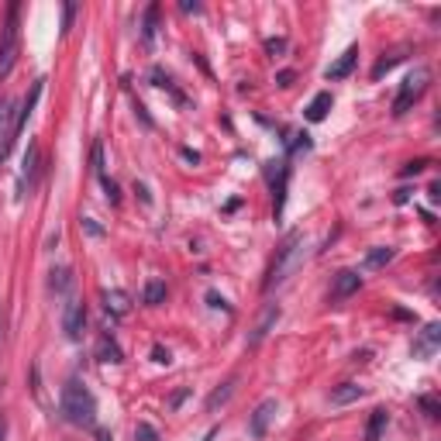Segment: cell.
Segmentation results:
<instances>
[{
  "instance_id": "3",
  "label": "cell",
  "mask_w": 441,
  "mask_h": 441,
  "mask_svg": "<svg viewBox=\"0 0 441 441\" xmlns=\"http://www.w3.org/2000/svg\"><path fill=\"white\" fill-rule=\"evenodd\" d=\"M21 48V4H7V14L0 24V80L11 76Z\"/></svg>"
},
{
  "instance_id": "27",
  "label": "cell",
  "mask_w": 441,
  "mask_h": 441,
  "mask_svg": "<svg viewBox=\"0 0 441 441\" xmlns=\"http://www.w3.org/2000/svg\"><path fill=\"white\" fill-rule=\"evenodd\" d=\"M134 441H159V431H155L152 424H145V420H142V424L134 427Z\"/></svg>"
},
{
  "instance_id": "13",
  "label": "cell",
  "mask_w": 441,
  "mask_h": 441,
  "mask_svg": "<svg viewBox=\"0 0 441 441\" xmlns=\"http://www.w3.org/2000/svg\"><path fill=\"white\" fill-rule=\"evenodd\" d=\"M331 104H334V97H331L328 90H321V93H317V97H314V100H310V104H307V110H304V117L317 124V121H324V117H328Z\"/></svg>"
},
{
  "instance_id": "2",
  "label": "cell",
  "mask_w": 441,
  "mask_h": 441,
  "mask_svg": "<svg viewBox=\"0 0 441 441\" xmlns=\"http://www.w3.org/2000/svg\"><path fill=\"white\" fill-rule=\"evenodd\" d=\"M59 410H63V418H66L69 424H76V427H90V424L97 420V400H93V393H90L80 379H69L66 386H63Z\"/></svg>"
},
{
  "instance_id": "10",
  "label": "cell",
  "mask_w": 441,
  "mask_h": 441,
  "mask_svg": "<svg viewBox=\"0 0 441 441\" xmlns=\"http://www.w3.org/2000/svg\"><path fill=\"white\" fill-rule=\"evenodd\" d=\"M362 287V276L352 272V269H341L338 276H334V287H331V304H341V300H349L352 293H358Z\"/></svg>"
},
{
  "instance_id": "40",
  "label": "cell",
  "mask_w": 441,
  "mask_h": 441,
  "mask_svg": "<svg viewBox=\"0 0 441 441\" xmlns=\"http://www.w3.org/2000/svg\"><path fill=\"white\" fill-rule=\"evenodd\" d=\"M97 441H114V438H110L107 427H100V431H97Z\"/></svg>"
},
{
  "instance_id": "11",
  "label": "cell",
  "mask_w": 441,
  "mask_h": 441,
  "mask_svg": "<svg viewBox=\"0 0 441 441\" xmlns=\"http://www.w3.org/2000/svg\"><path fill=\"white\" fill-rule=\"evenodd\" d=\"M355 63H358V48H355V45H349V48L338 55V63H331V66L324 69V80H328V83L345 80V76H349V73L355 69Z\"/></svg>"
},
{
  "instance_id": "19",
  "label": "cell",
  "mask_w": 441,
  "mask_h": 441,
  "mask_svg": "<svg viewBox=\"0 0 441 441\" xmlns=\"http://www.w3.org/2000/svg\"><path fill=\"white\" fill-rule=\"evenodd\" d=\"M142 300H145L149 307H159V304L166 300V283H162V280H149L145 289H142Z\"/></svg>"
},
{
  "instance_id": "15",
  "label": "cell",
  "mask_w": 441,
  "mask_h": 441,
  "mask_svg": "<svg viewBox=\"0 0 441 441\" xmlns=\"http://www.w3.org/2000/svg\"><path fill=\"white\" fill-rule=\"evenodd\" d=\"M366 397V390L358 386V383H341L338 390H331V403L334 407H345V403H355V400Z\"/></svg>"
},
{
  "instance_id": "28",
  "label": "cell",
  "mask_w": 441,
  "mask_h": 441,
  "mask_svg": "<svg viewBox=\"0 0 441 441\" xmlns=\"http://www.w3.org/2000/svg\"><path fill=\"white\" fill-rule=\"evenodd\" d=\"M100 183H104V193H107L110 203H121V190H117V183L110 176H100Z\"/></svg>"
},
{
  "instance_id": "35",
  "label": "cell",
  "mask_w": 441,
  "mask_h": 441,
  "mask_svg": "<svg viewBox=\"0 0 441 441\" xmlns=\"http://www.w3.org/2000/svg\"><path fill=\"white\" fill-rule=\"evenodd\" d=\"M207 300H211V307H220V310H228V300H224V297H218L214 289L207 293Z\"/></svg>"
},
{
  "instance_id": "5",
  "label": "cell",
  "mask_w": 441,
  "mask_h": 441,
  "mask_svg": "<svg viewBox=\"0 0 441 441\" xmlns=\"http://www.w3.org/2000/svg\"><path fill=\"white\" fill-rule=\"evenodd\" d=\"M38 173H42V159H38V145L31 142L28 152H24V162H21V176H18V200L31 197L35 186H38Z\"/></svg>"
},
{
  "instance_id": "7",
  "label": "cell",
  "mask_w": 441,
  "mask_h": 441,
  "mask_svg": "<svg viewBox=\"0 0 441 441\" xmlns=\"http://www.w3.org/2000/svg\"><path fill=\"white\" fill-rule=\"evenodd\" d=\"M83 328H87V304L73 297L66 304V314H63V331H66L69 341H80V338H83Z\"/></svg>"
},
{
  "instance_id": "1",
  "label": "cell",
  "mask_w": 441,
  "mask_h": 441,
  "mask_svg": "<svg viewBox=\"0 0 441 441\" xmlns=\"http://www.w3.org/2000/svg\"><path fill=\"white\" fill-rule=\"evenodd\" d=\"M304 255H307V238H304V231H289L287 238H283V245L276 248V259L269 265V272H265V283H262L265 293L283 287L289 276L304 265Z\"/></svg>"
},
{
  "instance_id": "21",
  "label": "cell",
  "mask_w": 441,
  "mask_h": 441,
  "mask_svg": "<svg viewBox=\"0 0 441 441\" xmlns=\"http://www.w3.org/2000/svg\"><path fill=\"white\" fill-rule=\"evenodd\" d=\"M97 358H100V362H114V366H117V362H124L121 349H117V345L110 341L107 334H104V338H100V345H97Z\"/></svg>"
},
{
  "instance_id": "37",
  "label": "cell",
  "mask_w": 441,
  "mask_h": 441,
  "mask_svg": "<svg viewBox=\"0 0 441 441\" xmlns=\"http://www.w3.org/2000/svg\"><path fill=\"white\" fill-rule=\"evenodd\" d=\"M83 228H87L90 235H104V228H100V224H93L90 218H83Z\"/></svg>"
},
{
  "instance_id": "38",
  "label": "cell",
  "mask_w": 441,
  "mask_h": 441,
  "mask_svg": "<svg viewBox=\"0 0 441 441\" xmlns=\"http://www.w3.org/2000/svg\"><path fill=\"white\" fill-rule=\"evenodd\" d=\"M183 159H186V162H193V166L200 162V155H197V152H190V149H183Z\"/></svg>"
},
{
  "instance_id": "22",
  "label": "cell",
  "mask_w": 441,
  "mask_h": 441,
  "mask_svg": "<svg viewBox=\"0 0 441 441\" xmlns=\"http://www.w3.org/2000/svg\"><path fill=\"white\" fill-rule=\"evenodd\" d=\"M48 287H52V293H69V289H73V272H69L66 265H63V269H52Z\"/></svg>"
},
{
  "instance_id": "23",
  "label": "cell",
  "mask_w": 441,
  "mask_h": 441,
  "mask_svg": "<svg viewBox=\"0 0 441 441\" xmlns=\"http://www.w3.org/2000/svg\"><path fill=\"white\" fill-rule=\"evenodd\" d=\"M397 63H403V48H400V52H390V55H383V59L376 63V66H373V80H383V73H390Z\"/></svg>"
},
{
  "instance_id": "30",
  "label": "cell",
  "mask_w": 441,
  "mask_h": 441,
  "mask_svg": "<svg viewBox=\"0 0 441 441\" xmlns=\"http://www.w3.org/2000/svg\"><path fill=\"white\" fill-rule=\"evenodd\" d=\"M424 169H427V159H418V162H407V166L400 169V176H418Z\"/></svg>"
},
{
  "instance_id": "14",
  "label": "cell",
  "mask_w": 441,
  "mask_h": 441,
  "mask_svg": "<svg viewBox=\"0 0 441 441\" xmlns=\"http://www.w3.org/2000/svg\"><path fill=\"white\" fill-rule=\"evenodd\" d=\"M104 307H107V314H114V317H124V314H132V300H128L124 289H107V293H104Z\"/></svg>"
},
{
  "instance_id": "16",
  "label": "cell",
  "mask_w": 441,
  "mask_h": 441,
  "mask_svg": "<svg viewBox=\"0 0 441 441\" xmlns=\"http://www.w3.org/2000/svg\"><path fill=\"white\" fill-rule=\"evenodd\" d=\"M386 424H390V414H386L383 407H376L373 414H369V424H366V441H379V438H383Z\"/></svg>"
},
{
  "instance_id": "25",
  "label": "cell",
  "mask_w": 441,
  "mask_h": 441,
  "mask_svg": "<svg viewBox=\"0 0 441 441\" xmlns=\"http://www.w3.org/2000/svg\"><path fill=\"white\" fill-rule=\"evenodd\" d=\"M418 403H420V410H424V414H427L431 420H438V418H441V403H438L435 397H420Z\"/></svg>"
},
{
  "instance_id": "20",
  "label": "cell",
  "mask_w": 441,
  "mask_h": 441,
  "mask_svg": "<svg viewBox=\"0 0 441 441\" xmlns=\"http://www.w3.org/2000/svg\"><path fill=\"white\" fill-rule=\"evenodd\" d=\"M231 393H235V379H228V383H220L218 390L207 397V410H218V407H224L228 400H231Z\"/></svg>"
},
{
  "instance_id": "18",
  "label": "cell",
  "mask_w": 441,
  "mask_h": 441,
  "mask_svg": "<svg viewBox=\"0 0 441 441\" xmlns=\"http://www.w3.org/2000/svg\"><path fill=\"white\" fill-rule=\"evenodd\" d=\"M393 255H397V252H393L390 245H379V248H373V252L366 255V269H383V265L393 262Z\"/></svg>"
},
{
  "instance_id": "26",
  "label": "cell",
  "mask_w": 441,
  "mask_h": 441,
  "mask_svg": "<svg viewBox=\"0 0 441 441\" xmlns=\"http://www.w3.org/2000/svg\"><path fill=\"white\" fill-rule=\"evenodd\" d=\"M287 149H289V152H300V149L307 152V149H310V134H307V132H297V134H293V138L287 142Z\"/></svg>"
},
{
  "instance_id": "12",
  "label": "cell",
  "mask_w": 441,
  "mask_h": 441,
  "mask_svg": "<svg viewBox=\"0 0 441 441\" xmlns=\"http://www.w3.org/2000/svg\"><path fill=\"white\" fill-rule=\"evenodd\" d=\"M438 341H441V324H427V328L420 331V338L414 341V355L431 358V355L438 352Z\"/></svg>"
},
{
  "instance_id": "8",
  "label": "cell",
  "mask_w": 441,
  "mask_h": 441,
  "mask_svg": "<svg viewBox=\"0 0 441 441\" xmlns=\"http://www.w3.org/2000/svg\"><path fill=\"white\" fill-rule=\"evenodd\" d=\"M280 314H283V310H280V304H265V307H262V314H259V321H255V328L248 331V338H245V345H248V349H255V345H262V341H265V334H269V331L276 328V321H280Z\"/></svg>"
},
{
  "instance_id": "39",
  "label": "cell",
  "mask_w": 441,
  "mask_h": 441,
  "mask_svg": "<svg viewBox=\"0 0 441 441\" xmlns=\"http://www.w3.org/2000/svg\"><path fill=\"white\" fill-rule=\"evenodd\" d=\"M0 441H7V418L0 414Z\"/></svg>"
},
{
  "instance_id": "33",
  "label": "cell",
  "mask_w": 441,
  "mask_h": 441,
  "mask_svg": "<svg viewBox=\"0 0 441 441\" xmlns=\"http://www.w3.org/2000/svg\"><path fill=\"white\" fill-rule=\"evenodd\" d=\"M152 358L159 362V366H169L173 362V355H169V349H162V345H155L152 349Z\"/></svg>"
},
{
  "instance_id": "36",
  "label": "cell",
  "mask_w": 441,
  "mask_h": 441,
  "mask_svg": "<svg viewBox=\"0 0 441 441\" xmlns=\"http://www.w3.org/2000/svg\"><path fill=\"white\" fill-rule=\"evenodd\" d=\"M276 83H280V87H289V83H293V69H283V73L276 76Z\"/></svg>"
},
{
  "instance_id": "4",
  "label": "cell",
  "mask_w": 441,
  "mask_h": 441,
  "mask_svg": "<svg viewBox=\"0 0 441 441\" xmlns=\"http://www.w3.org/2000/svg\"><path fill=\"white\" fill-rule=\"evenodd\" d=\"M427 83H431V69L418 66L414 73H407L403 83H400V90H397V97H393V114H397V117L400 114H407V110L420 100V93L427 90Z\"/></svg>"
},
{
  "instance_id": "34",
  "label": "cell",
  "mask_w": 441,
  "mask_h": 441,
  "mask_svg": "<svg viewBox=\"0 0 441 441\" xmlns=\"http://www.w3.org/2000/svg\"><path fill=\"white\" fill-rule=\"evenodd\" d=\"M179 11H183V14H200L203 7H200L197 0H183V4H179Z\"/></svg>"
},
{
  "instance_id": "6",
  "label": "cell",
  "mask_w": 441,
  "mask_h": 441,
  "mask_svg": "<svg viewBox=\"0 0 441 441\" xmlns=\"http://www.w3.org/2000/svg\"><path fill=\"white\" fill-rule=\"evenodd\" d=\"M14 117H18V110H14V100H0V162L11 155L14 149V142H18V128H14Z\"/></svg>"
},
{
  "instance_id": "29",
  "label": "cell",
  "mask_w": 441,
  "mask_h": 441,
  "mask_svg": "<svg viewBox=\"0 0 441 441\" xmlns=\"http://www.w3.org/2000/svg\"><path fill=\"white\" fill-rule=\"evenodd\" d=\"M265 52L276 59V55H283L287 52V38H265Z\"/></svg>"
},
{
  "instance_id": "9",
  "label": "cell",
  "mask_w": 441,
  "mask_h": 441,
  "mask_svg": "<svg viewBox=\"0 0 441 441\" xmlns=\"http://www.w3.org/2000/svg\"><path fill=\"white\" fill-rule=\"evenodd\" d=\"M276 414H280V403L272 397H265L259 407H255V414L248 418V435L252 438H265V431H269V424L276 420Z\"/></svg>"
},
{
  "instance_id": "24",
  "label": "cell",
  "mask_w": 441,
  "mask_h": 441,
  "mask_svg": "<svg viewBox=\"0 0 441 441\" xmlns=\"http://www.w3.org/2000/svg\"><path fill=\"white\" fill-rule=\"evenodd\" d=\"M152 80H155V87L169 90V93H173V97H176L179 104H183V93H179V90H176V83H173V76H169V73H162V69L155 66V69H152Z\"/></svg>"
},
{
  "instance_id": "32",
  "label": "cell",
  "mask_w": 441,
  "mask_h": 441,
  "mask_svg": "<svg viewBox=\"0 0 441 441\" xmlns=\"http://www.w3.org/2000/svg\"><path fill=\"white\" fill-rule=\"evenodd\" d=\"M93 173H97V176H107V173H104V149H100V142L93 145Z\"/></svg>"
},
{
  "instance_id": "17",
  "label": "cell",
  "mask_w": 441,
  "mask_h": 441,
  "mask_svg": "<svg viewBox=\"0 0 441 441\" xmlns=\"http://www.w3.org/2000/svg\"><path fill=\"white\" fill-rule=\"evenodd\" d=\"M155 28H159V4L145 7V18H142V42L152 45L155 42Z\"/></svg>"
},
{
  "instance_id": "31",
  "label": "cell",
  "mask_w": 441,
  "mask_h": 441,
  "mask_svg": "<svg viewBox=\"0 0 441 441\" xmlns=\"http://www.w3.org/2000/svg\"><path fill=\"white\" fill-rule=\"evenodd\" d=\"M76 11H80L76 4H66V7H63V35H69V28H73V18H76Z\"/></svg>"
}]
</instances>
